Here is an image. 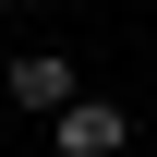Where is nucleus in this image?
Instances as JSON below:
<instances>
[{"instance_id": "f03ea898", "label": "nucleus", "mask_w": 157, "mask_h": 157, "mask_svg": "<svg viewBox=\"0 0 157 157\" xmlns=\"http://www.w3.org/2000/svg\"><path fill=\"white\" fill-rule=\"evenodd\" d=\"M12 97L60 121V109H73V60H60V48H24V60H12Z\"/></svg>"}, {"instance_id": "f257e3e1", "label": "nucleus", "mask_w": 157, "mask_h": 157, "mask_svg": "<svg viewBox=\"0 0 157 157\" xmlns=\"http://www.w3.org/2000/svg\"><path fill=\"white\" fill-rule=\"evenodd\" d=\"M48 133H60V157H121V145H133V121H121L109 97H73Z\"/></svg>"}]
</instances>
